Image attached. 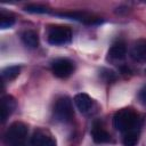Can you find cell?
<instances>
[{
	"label": "cell",
	"mask_w": 146,
	"mask_h": 146,
	"mask_svg": "<svg viewBox=\"0 0 146 146\" xmlns=\"http://www.w3.org/2000/svg\"><path fill=\"white\" fill-rule=\"evenodd\" d=\"M139 139V130L129 131L123 133V144L124 146H135Z\"/></svg>",
	"instance_id": "5bb4252c"
},
{
	"label": "cell",
	"mask_w": 146,
	"mask_h": 146,
	"mask_svg": "<svg viewBox=\"0 0 146 146\" xmlns=\"http://www.w3.org/2000/svg\"><path fill=\"white\" fill-rule=\"evenodd\" d=\"M113 125L114 128L122 132L127 133L129 131L139 130L140 121L138 119L137 113L131 108H122L119 110L113 116Z\"/></svg>",
	"instance_id": "6da1fadb"
},
{
	"label": "cell",
	"mask_w": 146,
	"mask_h": 146,
	"mask_svg": "<svg viewBox=\"0 0 146 146\" xmlns=\"http://www.w3.org/2000/svg\"><path fill=\"white\" fill-rule=\"evenodd\" d=\"M100 75H102V78H103L105 81H107V82L114 81V80L116 79L115 73H114L112 70H107V68H103L102 72H100Z\"/></svg>",
	"instance_id": "2e32d148"
},
{
	"label": "cell",
	"mask_w": 146,
	"mask_h": 146,
	"mask_svg": "<svg viewBox=\"0 0 146 146\" xmlns=\"http://www.w3.org/2000/svg\"><path fill=\"white\" fill-rule=\"evenodd\" d=\"M27 125L23 122H14L5 133V140L9 146H25L27 138Z\"/></svg>",
	"instance_id": "7a4b0ae2"
},
{
	"label": "cell",
	"mask_w": 146,
	"mask_h": 146,
	"mask_svg": "<svg viewBox=\"0 0 146 146\" xmlns=\"http://www.w3.org/2000/svg\"><path fill=\"white\" fill-rule=\"evenodd\" d=\"M54 115L56 120L60 122H68L72 120L74 112L72 106V100L68 97H60L57 99L55 107H54Z\"/></svg>",
	"instance_id": "277c9868"
},
{
	"label": "cell",
	"mask_w": 146,
	"mask_h": 146,
	"mask_svg": "<svg viewBox=\"0 0 146 146\" xmlns=\"http://www.w3.org/2000/svg\"><path fill=\"white\" fill-rule=\"evenodd\" d=\"M22 41L26 47L32 48V49H34L39 46V36H38L36 32H34L32 30H27L22 33Z\"/></svg>",
	"instance_id": "8fae6325"
},
{
	"label": "cell",
	"mask_w": 146,
	"mask_h": 146,
	"mask_svg": "<svg viewBox=\"0 0 146 146\" xmlns=\"http://www.w3.org/2000/svg\"><path fill=\"white\" fill-rule=\"evenodd\" d=\"M31 146H56V141L48 131L38 129L31 137Z\"/></svg>",
	"instance_id": "8992f818"
},
{
	"label": "cell",
	"mask_w": 146,
	"mask_h": 146,
	"mask_svg": "<svg viewBox=\"0 0 146 146\" xmlns=\"http://www.w3.org/2000/svg\"><path fill=\"white\" fill-rule=\"evenodd\" d=\"M91 137L95 143L97 144H103V143H108L111 140V135L98 123H95L91 129Z\"/></svg>",
	"instance_id": "30bf717a"
},
{
	"label": "cell",
	"mask_w": 146,
	"mask_h": 146,
	"mask_svg": "<svg viewBox=\"0 0 146 146\" xmlns=\"http://www.w3.org/2000/svg\"><path fill=\"white\" fill-rule=\"evenodd\" d=\"M15 23V19L11 18V17H6V16H2L1 17V21H0V26L1 29H9L14 25Z\"/></svg>",
	"instance_id": "e0dca14e"
},
{
	"label": "cell",
	"mask_w": 146,
	"mask_h": 146,
	"mask_svg": "<svg viewBox=\"0 0 146 146\" xmlns=\"http://www.w3.org/2000/svg\"><path fill=\"white\" fill-rule=\"evenodd\" d=\"M19 71H21V67L17 66V65H13V66H7L2 70L1 72V75H2V79L5 81H10V80H14L18 74H19Z\"/></svg>",
	"instance_id": "4fadbf2b"
},
{
	"label": "cell",
	"mask_w": 146,
	"mask_h": 146,
	"mask_svg": "<svg viewBox=\"0 0 146 146\" xmlns=\"http://www.w3.org/2000/svg\"><path fill=\"white\" fill-rule=\"evenodd\" d=\"M24 9H25V11L32 13V14H46L49 11V9L47 7L41 6V5H29Z\"/></svg>",
	"instance_id": "9a60e30c"
},
{
	"label": "cell",
	"mask_w": 146,
	"mask_h": 146,
	"mask_svg": "<svg viewBox=\"0 0 146 146\" xmlns=\"http://www.w3.org/2000/svg\"><path fill=\"white\" fill-rule=\"evenodd\" d=\"M130 56L137 63L146 62V40L144 39L137 40L131 47Z\"/></svg>",
	"instance_id": "52a82bcc"
},
{
	"label": "cell",
	"mask_w": 146,
	"mask_h": 146,
	"mask_svg": "<svg viewBox=\"0 0 146 146\" xmlns=\"http://www.w3.org/2000/svg\"><path fill=\"white\" fill-rule=\"evenodd\" d=\"M72 39V31L67 26L63 25H55L50 26L47 33V40L50 44L60 46L66 44Z\"/></svg>",
	"instance_id": "3957f363"
},
{
	"label": "cell",
	"mask_w": 146,
	"mask_h": 146,
	"mask_svg": "<svg viewBox=\"0 0 146 146\" xmlns=\"http://www.w3.org/2000/svg\"><path fill=\"white\" fill-rule=\"evenodd\" d=\"M16 108V100L13 96H3L1 98V121L5 122L15 111Z\"/></svg>",
	"instance_id": "ba28073f"
},
{
	"label": "cell",
	"mask_w": 146,
	"mask_h": 146,
	"mask_svg": "<svg viewBox=\"0 0 146 146\" xmlns=\"http://www.w3.org/2000/svg\"><path fill=\"white\" fill-rule=\"evenodd\" d=\"M51 71H52L55 76L60 78V79H65L73 73L74 65L67 58H58V59H55L52 62Z\"/></svg>",
	"instance_id": "5b68a950"
},
{
	"label": "cell",
	"mask_w": 146,
	"mask_h": 146,
	"mask_svg": "<svg viewBox=\"0 0 146 146\" xmlns=\"http://www.w3.org/2000/svg\"><path fill=\"white\" fill-rule=\"evenodd\" d=\"M125 54H127V47L123 42H116L112 44V47L108 50V57L116 60L124 58Z\"/></svg>",
	"instance_id": "7c38bea8"
},
{
	"label": "cell",
	"mask_w": 146,
	"mask_h": 146,
	"mask_svg": "<svg viewBox=\"0 0 146 146\" xmlns=\"http://www.w3.org/2000/svg\"><path fill=\"white\" fill-rule=\"evenodd\" d=\"M74 104L81 113H87L92 107V99L89 95L80 92L74 97Z\"/></svg>",
	"instance_id": "9c48e42d"
},
{
	"label": "cell",
	"mask_w": 146,
	"mask_h": 146,
	"mask_svg": "<svg viewBox=\"0 0 146 146\" xmlns=\"http://www.w3.org/2000/svg\"><path fill=\"white\" fill-rule=\"evenodd\" d=\"M139 99H140L141 104L146 105V90H143V91H140V94H139Z\"/></svg>",
	"instance_id": "ac0fdd59"
}]
</instances>
